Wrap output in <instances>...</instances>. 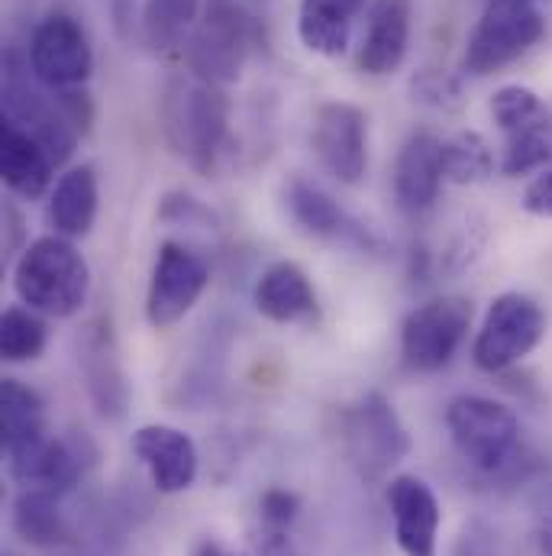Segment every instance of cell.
Returning <instances> with one entry per match:
<instances>
[{"mask_svg": "<svg viewBox=\"0 0 552 556\" xmlns=\"http://www.w3.org/2000/svg\"><path fill=\"white\" fill-rule=\"evenodd\" d=\"M162 130L168 146L197 172H210L230 130V104L220 85L197 75L168 81L162 98Z\"/></svg>", "mask_w": 552, "mask_h": 556, "instance_id": "6da1fadb", "label": "cell"}, {"mask_svg": "<svg viewBox=\"0 0 552 556\" xmlns=\"http://www.w3.org/2000/svg\"><path fill=\"white\" fill-rule=\"evenodd\" d=\"M20 301L46 317H75L91 291V269L68 237L33 240L13 266Z\"/></svg>", "mask_w": 552, "mask_h": 556, "instance_id": "7a4b0ae2", "label": "cell"}, {"mask_svg": "<svg viewBox=\"0 0 552 556\" xmlns=\"http://www.w3.org/2000/svg\"><path fill=\"white\" fill-rule=\"evenodd\" d=\"M253 39L256 23L240 0H207L184 46L188 72L210 85H230L243 75Z\"/></svg>", "mask_w": 552, "mask_h": 556, "instance_id": "3957f363", "label": "cell"}, {"mask_svg": "<svg viewBox=\"0 0 552 556\" xmlns=\"http://www.w3.org/2000/svg\"><path fill=\"white\" fill-rule=\"evenodd\" d=\"M446 427L468 466L485 476L511 469L521 456V420L485 395H459L446 408Z\"/></svg>", "mask_w": 552, "mask_h": 556, "instance_id": "277c9868", "label": "cell"}, {"mask_svg": "<svg viewBox=\"0 0 552 556\" xmlns=\"http://www.w3.org/2000/svg\"><path fill=\"white\" fill-rule=\"evenodd\" d=\"M343 443L349 463L365 482H382L411 453L408 427L382 392H369L346 408Z\"/></svg>", "mask_w": 552, "mask_h": 556, "instance_id": "5b68a950", "label": "cell"}, {"mask_svg": "<svg viewBox=\"0 0 552 556\" xmlns=\"http://www.w3.org/2000/svg\"><path fill=\"white\" fill-rule=\"evenodd\" d=\"M547 29V20L534 0H488L482 20L465 42V72L491 75L524 52H530Z\"/></svg>", "mask_w": 552, "mask_h": 556, "instance_id": "8992f818", "label": "cell"}, {"mask_svg": "<svg viewBox=\"0 0 552 556\" xmlns=\"http://www.w3.org/2000/svg\"><path fill=\"white\" fill-rule=\"evenodd\" d=\"M547 337V314L543 307L521 291H508L491 301L482 330L475 337L472 356L475 366L485 372H504L530 356L540 340Z\"/></svg>", "mask_w": 552, "mask_h": 556, "instance_id": "52a82bcc", "label": "cell"}, {"mask_svg": "<svg viewBox=\"0 0 552 556\" xmlns=\"http://www.w3.org/2000/svg\"><path fill=\"white\" fill-rule=\"evenodd\" d=\"M29 72L33 78L55 91L81 88L94 72V52L81 23L68 13H49L29 39Z\"/></svg>", "mask_w": 552, "mask_h": 556, "instance_id": "ba28073f", "label": "cell"}, {"mask_svg": "<svg viewBox=\"0 0 552 556\" xmlns=\"http://www.w3.org/2000/svg\"><path fill=\"white\" fill-rule=\"evenodd\" d=\"M472 327V304L465 298H436L408 314L401 327V356L414 372H439L449 366Z\"/></svg>", "mask_w": 552, "mask_h": 556, "instance_id": "9c48e42d", "label": "cell"}, {"mask_svg": "<svg viewBox=\"0 0 552 556\" xmlns=\"http://www.w3.org/2000/svg\"><path fill=\"white\" fill-rule=\"evenodd\" d=\"M210 281V269L201 253L184 243H162L152 263L149 294H145V317L155 330L175 327L191 314Z\"/></svg>", "mask_w": 552, "mask_h": 556, "instance_id": "30bf717a", "label": "cell"}, {"mask_svg": "<svg viewBox=\"0 0 552 556\" xmlns=\"http://www.w3.org/2000/svg\"><path fill=\"white\" fill-rule=\"evenodd\" d=\"M310 146L339 185H359L369 168V121L356 104L323 101L313 111Z\"/></svg>", "mask_w": 552, "mask_h": 556, "instance_id": "8fae6325", "label": "cell"}, {"mask_svg": "<svg viewBox=\"0 0 552 556\" xmlns=\"http://www.w3.org/2000/svg\"><path fill=\"white\" fill-rule=\"evenodd\" d=\"M7 81H3V121L16 124L20 130H26L33 139L42 142V149L52 155L55 168L68 162V155L75 152L78 142V127L68 121V114L62 111V104L52 98H42L16 68V59L7 55Z\"/></svg>", "mask_w": 552, "mask_h": 556, "instance_id": "7c38bea8", "label": "cell"}, {"mask_svg": "<svg viewBox=\"0 0 552 556\" xmlns=\"http://www.w3.org/2000/svg\"><path fill=\"white\" fill-rule=\"evenodd\" d=\"M142 469L162 495H178L197 479V446L194 440L168 424H145L130 440Z\"/></svg>", "mask_w": 552, "mask_h": 556, "instance_id": "4fadbf2b", "label": "cell"}, {"mask_svg": "<svg viewBox=\"0 0 552 556\" xmlns=\"http://www.w3.org/2000/svg\"><path fill=\"white\" fill-rule=\"evenodd\" d=\"M284 201H287L291 217L307 233H313L320 240L346 243V247H356V250H365V253H378L382 250L378 237L365 224H359L356 217H349L320 185L304 181V178H294L284 188Z\"/></svg>", "mask_w": 552, "mask_h": 556, "instance_id": "5bb4252c", "label": "cell"}, {"mask_svg": "<svg viewBox=\"0 0 552 556\" xmlns=\"http://www.w3.org/2000/svg\"><path fill=\"white\" fill-rule=\"evenodd\" d=\"M388 511L395 521V541L405 556H436L439 547V502L433 489L416 476H395L388 482Z\"/></svg>", "mask_w": 552, "mask_h": 556, "instance_id": "9a60e30c", "label": "cell"}, {"mask_svg": "<svg viewBox=\"0 0 552 556\" xmlns=\"http://www.w3.org/2000/svg\"><path fill=\"white\" fill-rule=\"evenodd\" d=\"M414 0H375L359 46V68L365 75H391L401 68L411 46Z\"/></svg>", "mask_w": 552, "mask_h": 556, "instance_id": "2e32d148", "label": "cell"}, {"mask_svg": "<svg viewBox=\"0 0 552 556\" xmlns=\"http://www.w3.org/2000/svg\"><path fill=\"white\" fill-rule=\"evenodd\" d=\"M446 181L442 172V139H436L429 130H416L398 152L395 162V198L401 211L423 214L436 204L439 188Z\"/></svg>", "mask_w": 552, "mask_h": 556, "instance_id": "e0dca14e", "label": "cell"}, {"mask_svg": "<svg viewBox=\"0 0 552 556\" xmlns=\"http://www.w3.org/2000/svg\"><path fill=\"white\" fill-rule=\"evenodd\" d=\"M81 369L88 379V395L94 399L98 412L104 417H124L127 412V379L124 369L117 363V346H114V333L104 320L91 324L85 340H81Z\"/></svg>", "mask_w": 552, "mask_h": 556, "instance_id": "ac0fdd59", "label": "cell"}, {"mask_svg": "<svg viewBox=\"0 0 552 556\" xmlns=\"http://www.w3.org/2000/svg\"><path fill=\"white\" fill-rule=\"evenodd\" d=\"M256 307L275 324H313L320 301L307 273L294 263H275L256 281Z\"/></svg>", "mask_w": 552, "mask_h": 556, "instance_id": "d6986e66", "label": "cell"}, {"mask_svg": "<svg viewBox=\"0 0 552 556\" xmlns=\"http://www.w3.org/2000/svg\"><path fill=\"white\" fill-rule=\"evenodd\" d=\"M369 0H300L297 36L304 49L323 59H339L349 49L352 26Z\"/></svg>", "mask_w": 552, "mask_h": 556, "instance_id": "ffe728a7", "label": "cell"}, {"mask_svg": "<svg viewBox=\"0 0 552 556\" xmlns=\"http://www.w3.org/2000/svg\"><path fill=\"white\" fill-rule=\"evenodd\" d=\"M55 162L42 149L39 139H33L16 124L3 121L0 127V178L10 191L20 198H42L52 185Z\"/></svg>", "mask_w": 552, "mask_h": 556, "instance_id": "44dd1931", "label": "cell"}, {"mask_svg": "<svg viewBox=\"0 0 552 556\" xmlns=\"http://www.w3.org/2000/svg\"><path fill=\"white\" fill-rule=\"evenodd\" d=\"M98 217V175L91 165L68 168L49 198V224L59 237L78 240L88 237Z\"/></svg>", "mask_w": 552, "mask_h": 556, "instance_id": "7402d4cb", "label": "cell"}, {"mask_svg": "<svg viewBox=\"0 0 552 556\" xmlns=\"http://www.w3.org/2000/svg\"><path fill=\"white\" fill-rule=\"evenodd\" d=\"M13 531L29 547H62L72 528L62 511V495L49 489H23L13 502Z\"/></svg>", "mask_w": 552, "mask_h": 556, "instance_id": "603a6c76", "label": "cell"}, {"mask_svg": "<svg viewBox=\"0 0 552 556\" xmlns=\"http://www.w3.org/2000/svg\"><path fill=\"white\" fill-rule=\"evenodd\" d=\"M0 424H3V453L46 437L49 424H46V405H42L39 392H33L20 379H3Z\"/></svg>", "mask_w": 552, "mask_h": 556, "instance_id": "cb8c5ba5", "label": "cell"}, {"mask_svg": "<svg viewBox=\"0 0 552 556\" xmlns=\"http://www.w3.org/2000/svg\"><path fill=\"white\" fill-rule=\"evenodd\" d=\"M46 350V324L39 311L10 304L0 317V356L3 363H33Z\"/></svg>", "mask_w": 552, "mask_h": 556, "instance_id": "d4e9b609", "label": "cell"}, {"mask_svg": "<svg viewBox=\"0 0 552 556\" xmlns=\"http://www.w3.org/2000/svg\"><path fill=\"white\" fill-rule=\"evenodd\" d=\"M201 0H145L142 7V29L145 42L155 52H165L181 42V36L197 23Z\"/></svg>", "mask_w": 552, "mask_h": 556, "instance_id": "484cf974", "label": "cell"}, {"mask_svg": "<svg viewBox=\"0 0 552 556\" xmlns=\"http://www.w3.org/2000/svg\"><path fill=\"white\" fill-rule=\"evenodd\" d=\"M442 172L452 185H478L495 172V152L482 134L462 130L442 142Z\"/></svg>", "mask_w": 552, "mask_h": 556, "instance_id": "4316f807", "label": "cell"}, {"mask_svg": "<svg viewBox=\"0 0 552 556\" xmlns=\"http://www.w3.org/2000/svg\"><path fill=\"white\" fill-rule=\"evenodd\" d=\"M491 117L511 137V134H521V130H530V127L543 124L547 108H543L537 91H530L524 85H504L491 98Z\"/></svg>", "mask_w": 552, "mask_h": 556, "instance_id": "83f0119b", "label": "cell"}, {"mask_svg": "<svg viewBox=\"0 0 552 556\" xmlns=\"http://www.w3.org/2000/svg\"><path fill=\"white\" fill-rule=\"evenodd\" d=\"M552 162V124L543 121L530 130H521V134H511L508 146H504V175L511 178H521V175H530V172H543Z\"/></svg>", "mask_w": 552, "mask_h": 556, "instance_id": "f1b7e54d", "label": "cell"}, {"mask_svg": "<svg viewBox=\"0 0 552 556\" xmlns=\"http://www.w3.org/2000/svg\"><path fill=\"white\" fill-rule=\"evenodd\" d=\"M259 511H262V525L287 531V528L294 525L297 511H300V502H297V495H291V492H284V489H269V492L262 495Z\"/></svg>", "mask_w": 552, "mask_h": 556, "instance_id": "f546056e", "label": "cell"}, {"mask_svg": "<svg viewBox=\"0 0 552 556\" xmlns=\"http://www.w3.org/2000/svg\"><path fill=\"white\" fill-rule=\"evenodd\" d=\"M452 556H498V534L485 521H465Z\"/></svg>", "mask_w": 552, "mask_h": 556, "instance_id": "4dcf8cb0", "label": "cell"}, {"mask_svg": "<svg viewBox=\"0 0 552 556\" xmlns=\"http://www.w3.org/2000/svg\"><path fill=\"white\" fill-rule=\"evenodd\" d=\"M455 94H459V88H455L449 78L436 75V72H423V75H416L414 78V98H420L423 104L446 108V104L455 101Z\"/></svg>", "mask_w": 552, "mask_h": 556, "instance_id": "1f68e13d", "label": "cell"}, {"mask_svg": "<svg viewBox=\"0 0 552 556\" xmlns=\"http://www.w3.org/2000/svg\"><path fill=\"white\" fill-rule=\"evenodd\" d=\"M521 204H524L527 214L543 217V220H552V168H543V172L524 188Z\"/></svg>", "mask_w": 552, "mask_h": 556, "instance_id": "d6a6232c", "label": "cell"}, {"mask_svg": "<svg viewBox=\"0 0 552 556\" xmlns=\"http://www.w3.org/2000/svg\"><path fill=\"white\" fill-rule=\"evenodd\" d=\"M240 556H294V547H291L287 531L262 525V528L249 538L246 551Z\"/></svg>", "mask_w": 552, "mask_h": 556, "instance_id": "836d02e7", "label": "cell"}, {"mask_svg": "<svg viewBox=\"0 0 552 556\" xmlns=\"http://www.w3.org/2000/svg\"><path fill=\"white\" fill-rule=\"evenodd\" d=\"M540 554L552 556V508L543 515V521H540Z\"/></svg>", "mask_w": 552, "mask_h": 556, "instance_id": "e575fe53", "label": "cell"}, {"mask_svg": "<svg viewBox=\"0 0 552 556\" xmlns=\"http://www.w3.org/2000/svg\"><path fill=\"white\" fill-rule=\"evenodd\" d=\"M194 556H233V554H230V551H223L220 544L207 541V544H201V547H197V554Z\"/></svg>", "mask_w": 552, "mask_h": 556, "instance_id": "d590c367", "label": "cell"}]
</instances>
